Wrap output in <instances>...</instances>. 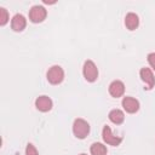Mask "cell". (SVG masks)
Here are the masks:
<instances>
[{
	"label": "cell",
	"instance_id": "1",
	"mask_svg": "<svg viewBox=\"0 0 155 155\" xmlns=\"http://www.w3.org/2000/svg\"><path fill=\"white\" fill-rule=\"evenodd\" d=\"M73 133L76 138L84 139L90 133V125L84 119H75L73 124Z\"/></svg>",
	"mask_w": 155,
	"mask_h": 155
},
{
	"label": "cell",
	"instance_id": "2",
	"mask_svg": "<svg viewBox=\"0 0 155 155\" xmlns=\"http://www.w3.org/2000/svg\"><path fill=\"white\" fill-rule=\"evenodd\" d=\"M82 73H84V78L86 79V81L88 82H93L97 80L98 78V69L96 67V64L93 63V61L87 59L84 63V68H82Z\"/></svg>",
	"mask_w": 155,
	"mask_h": 155
},
{
	"label": "cell",
	"instance_id": "3",
	"mask_svg": "<svg viewBox=\"0 0 155 155\" xmlns=\"http://www.w3.org/2000/svg\"><path fill=\"white\" fill-rule=\"evenodd\" d=\"M46 76H47V80H48L50 84H52V85H58V84H61V82L63 81V79H64V70H63L59 65H53V67H51V68L48 69Z\"/></svg>",
	"mask_w": 155,
	"mask_h": 155
},
{
	"label": "cell",
	"instance_id": "4",
	"mask_svg": "<svg viewBox=\"0 0 155 155\" xmlns=\"http://www.w3.org/2000/svg\"><path fill=\"white\" fill-rule=\"evenodd\" d=\"M47 16V11L44 6L40 5H35L30 8L29 11V19L33 23H41Z\"/></svg>",
	"mask_w": 155,
	"mask_h": 155
},
{
	"label": "cell",
	"instance_id": "5",
	"mask_svg": "<svg viewBox=\"0 0 155 155\" xmlns=\"http://www.w3.org/2000/svg\"><path fill=\"white\" fill-rule=\"evenodd\" d=\"M102 138L104 140V143L109 144V145H113V147H117L121 142H122V138L121 137H117V136H114L110 127L109 126H104L103 127V131H102Z\"/></svg>",
	"mask_w": 155,
	"mask_h": 155
},
{
	"label": "cell",
	"instance_id": "6",
	"mask_svg": "<svg viewBox=\"0 0 155 155\" xmlns=\"http://www.w3.org/2000/svg\"><path fill=\"white\" fill-rule=\"evenodd\" d=\"M139 75H140V79L142 81L147 85V90H151L155 85V78H154V74L153 71L149 69V68H142L140 71H139Z\"/></svg>",
	"mask_w": 155,
	"mask_h": 155
},
{
	"label": "cell",
	"instance_id": "7",
	"mask_svg": "<svg viewBox=\"0 0 155 155\" xmlns=\"http://www.w3.org/2000/svg\"><path fill=\"white\" fill-rule=\"evenodd\" d=\"M121 104H122L124 109L126 110V113H128V114H134L139 109V102L133 97H124Z\"/></svg>",
	"mask_w": 155,
	"mask_h": 155
},
{
	"label": "cell",
	"instance_id": "8",
	"mask_svg": "<svg viewBox=\"0 0 155 155\" xmlns=\"http://www.w3.org/2000/svg\"><path fill=\"white\" fill-rule=\"evenodd\" d=\"M35 107L39 111H50L52 109V99L47 96H40L35 99Z\"/></svg>",
	"mask_w": 155,
	"mask_h": 155
},
{
	"label": "cell",
	"instance_id": "9",
	"mask_svg": "<svg viewBox=\"0 0 155 155\" xmlns=\"http://www.w3.org/2000/svg\"><path fill=\"white\" fill-rule=\"evenodd\" d=\"M109 93L114 98H119V97L124 96V93H125V85H124V82L120 81V80H114L109 85Z\"/></svg>",
	"mask_w": 155,
	"mask_h": 155
},
{
	"label": "cell",
	"instance_id": "10",
	"mask_svg": "<svg viewBox=\"0 0 155 155\" xmlns=\"http://www.w3.org/2000/svg\"><path fill=\"white\" fill-rule=\"evenodd\" d=\"M27 25V19L21 13H17L12 17V21H11V28L15 30V31H22Z\"/></svg>",
	"mask_w": 155,
	"mask_h": 155
},
{
	"label": "cell",
	"instance_id": "11",
	"mask_svg": "<svg viewBox=\"0 0 155 155\" xmlns=\"http://www.w3.org/2000/svg\"><path fill=\"white\" fill-rule=\"evenodd\" d=\"M138 24H139V18H138V16L136 13L130 12V13L126 15V17H125V25H126V28L128 30H134L138 27Z\"/></svg>",
	"mask_w": 155,
	"mask_h": 155
},
{
	"label": "cell",
	"instance_id": "12",
	"mask_svg": "<svg viewBox=\"0 0 155 155\" xmlns=\"http://www.w3.org/2000/svg\"><path fill=\"white\" fill-rule=\"evenodd\" d=\"M109 120L115 125H120L125 120V114L120 109H113L109 113Z\"/></svg>",
	"mask_w": 155,
	"mask_h": 155
},
{
	"label": "cell",
	"instance_id": "13",
	"mask_svg": "<svg viewBox=\"0 0 155 155\" xmlns=\"http://www.w3.org/2000/svg\"><path fill=\"white\" fill-rule=\"evenodd\" d=\"M91 155H107V147L102 143H93L90 148Z\"/></svg>",
	"mask_w": 155,
	"mask_h": 155
},
{
	"label": "cell",
	"instance_id": "14",
	"mask_svg": "<svg viewBox=\"0 0 155 155\" xmlns=\"http://www.w3.org/2000/svg\"><path fill=\"white\" fill-rule=\"evenodd\" d=\"M8 22V12L6 8L0 7V25H5Z\"/></svg>",
	"mask_w": 155,
	"mask_h": 155
},
{
	"label": "cell",
	"instance_id": "15",
	"mask_svg": "<svg viewBox=\"0 0 155 155\" xmlns=\"http://www.w3.org/2000/svg\"><path fill=\"white\" fill-rule=\"evenodd\" d=\"M25 155H39V153H38L36 148L31 143H29V144H27V148H25Z\"/></svg>",
	"mask_w": 155,
	"mask_h": 155
},
{
	"label": "cell",
	"instance_id": "16",
	"mask_svg": "<svg viewBox=\"0 0 155 155\" xmlns=\"http://www.w3.org/2000/svg\"><path fill=\"white\" fill-rule=\"evenodd\" d=\"M148 62H149L150 67L155 70V52H151L148 54Z\"/></svg>",
	"mask_w": 155,
	"mask_h": 155
},
{
	"label": "cell",
	"instance_id": "17",
	"mask_svg": "<svg viewBox=\"0 0 155 155\" xmlns=\"http://www.w3.org/2000/svg\"><path fill=\"white\" fill-rule=\"evenodd\" d=\"M56 1H47V0H44V4H54Z\"/></svg>",
	"mask_w": 155,
	"mask_h": 155
},
{
	"label": "cell",
	"instance_id": "18",
	"mask_svg": "<svg viewBox=\"0 0 155 155\" xmlns=\"http://www.w3.org/2000/svg\"><path fill=\"white\" fill-rule=\"evenodd\" d=\"M79 155H87V154H79Z\"/></svg>",
	"mask_w": 155,
	"mask_h": 155
}]
</instances>
